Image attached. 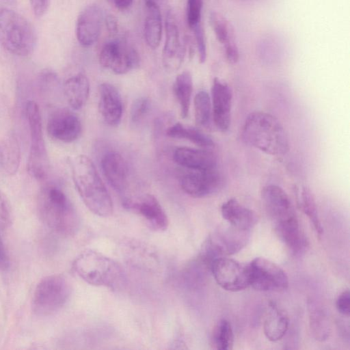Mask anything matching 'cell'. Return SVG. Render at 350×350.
<instances>
[{
  "instance_id": "obj_1",
  "label": "cell",
  "mask_w": 350,
  "mask_h": 350,
  "mask_svg": "<svg viewBox=\"0 0 350 350\" xmlns=\"http://www.w3.org/2000/svg\"><path fill=\"white\" fill-rule=\"evenodd\" d=\"M261 197L277 235L293 252L305 246V239L291 200L280 187L269 185L263 187Z\"/></svg>"
},
{
  "instance_id": "obj_2",
  "label": "cell",
  "mask_w": 350,
  "mask_h": 350,
  "mask_svg": "<svg viewBox=\"0 0 350 350\" xmlns=\"http://www.w3.org/2000/svg\"><path fill=\"white\" fill-rule=\"evenodd\" d=\"M70 167L75 187L87 208L98 216H110L113 202L92 160L77 155L71 160Z\"/></svg>"
},
{
  "instance_id": "obj_3",
  "label": "cell",
  "mask_w": 350,
  "mask_h": 350,
  "mask_svg": "<svg viewBox=\"0 0 350 350\" xmlns=\"http://www.w3.org/2000/svg\"><path fill=\"white\" fill-rule=\"evenodd\" d=\"M243 141L250 146L273 156H283L289 150L287 133L273 115L255 111L247 116L242 129Z\"/></svg>"
},
{
  "instance_id": "obj_4",
  "label": "cell",
  "mask_w": 350,
  "mask_h": 350,
  "mask_svg": "<svg viewBox=\"0 0 350 350\" xmlns=\"http://www.w3.org/2000/svg\"><path fill=\"white\" fill-rule=\"evenodd\" d=\"M38 209L43 222L56 233L72 236L79 228V218L64 192L54 185L43 187L38 194Z\"/></svg>"
},
{
  "instance_id": "obj_5",
  "label": "cell",
  "mask_w": 350,
  "mask_h": 350,
  "mask_svg": "<svg viewBox=\"0 0 350 350\" xmlns=\"http://www.w3.org/2000/svg\"><path fill=\"white\" fill-rule=\"evenodd\" d=\"M72 267L80 278L91 285L117 291L126 282L122 267L114 260L95 250L82 252L74 260Z\"/></svg>"
},
{
  "instance_id": "obj_6",
  "label": "cell",
  "mask_w": 350,
  "mask_h": 350,
  "mask_svg": "<svg viewBox=\"0 0 350 350\" xmlns=\"http://www.w3.org/2000/svg\"><path fill=\"white\" fill-rule=\"evenodd\" d=\"M37 35L32 24L19 13L0 8V44L10 53L27 57L34 51Z\"/></svg>"
},
{
  "instance_id": "obj_7",
  "label": "cell",
  "mask_w": 350,
  "mask_h": 350,
  "mask_svg": "<svg viewBox=\"0 0 350 350\" xmlns=\"http://www.w3.org/2000/svg\"><path fill=\"white\" fill-rule=\"evenodd\" d=\"M25 111L31 140L27 170L32 178L41 180L46 177L49 170L41 113L39 106L33 100L27 103Z\"/></svg>"
},
{
  "instance_id": "obj_8",
  "label": "cell",
  "mask_w": 350,
  "mask_h": 350,
  "mask_svg": "<svg viewBox=\"0 0 350 350\" xmlns=\"http://www.w3.org/2000/svg\"><path fill=\"white\" fill-rule=\"evenodd\" d=\"M70 292V284L64 276H46L35 288L31 301L32 311L38 316L53 314L65 305Z\"/></svg>"
},
{
  "instance_id": "obj_9",
  "label": "cell",
  "mask_w": 350,
  "mask_h": 350,
  "mask_svg": "<svg viewBox=\"0 0 350 350\" xmlns=\"http://www.w3.org/2000/svg\"><path fill=\"white\" fill-rule=\"evenodd\" d=\"M248 232L230 225L219 228L204 242L200 254L201 262L209 269L215 259L237 253L246 245Z\"/></svg>"
},
{
  "instance_id": "obj_10",
  "label": "cell",
  "mask_w": 350,
  "mask_h": 350,
  "mask_svg": "<svg viewBox=\"0 0 350 350\" xmlns=\"http://www.w3.org/2000/svg\"><path fill=\"white\" fill-rule=\"evenodd\" d=\"M250 286L260 291H280L288 286L285 271L275 262L262 257L253 259L248 265Z\"/></svg>"
},
{
  "instance_id": "obj_11",
  "label": "cell",
  "mask_w": 350,
  "mask_h": 350,
  "mask_svg": "<svg viewBox=\"0 0 350 350\" xmlns=\"http://www.w3.org/2000/svg\"><path fill=\"white\" fill-rule=\"evenodd\" d=\"M100 64L117 75L126 74L139 66L137 51L121 40H111L102 47L99 54Z\"/></svg>"
},
{
  "instance_id": "obj_12",
  "label": "cell",
  "mask_w": 350,
  "mask_h": 350,
  "mask_svg": "<svg viewBox=\"0 0 350 350\" xmlns=\"http://www.w3.org/2000/svg\"><path fill=\"white\" fill-rule=\"evenodd\" d=\"M209 269L218 285L226 291L237 292L250 286L248 265L223 256L215 259Z\"/></svg>"
},
{
  "instance_id": "obj_13",
  "label": "cell",
  "mask_w": 350,
  "mask_h": 350,
  "mask_svg": "<svg viewBox=\"0 0 350 350\" xmlns=\"http://www.w3.org/2000/svg\"><path fill=\"white\" fill-rule=\"evenodd\" d=\"M186 53L184 38L173 12L169 11L165 19V40L162 53L163 66L176 71L182 65Z\"/></svg>"
},
{
  "instance_id": "obj_14",
  "label": "cell",
  "mask_w": 350,
  "mask_h": 350,
  "mask_svg": "<svg viewBox=\"0 0 350 350\" xmlns=\"http://www.w3.org/2000/svg\"><path fill=\"white\" fill-rule=\"evenodd\" d=\"M222 184V176L217 168L189 170L180 180L183 190L193 198H204L212 195L221 187Z\"/></svg>"
},
{
  "instance_id": "obj_15",
  "label": "cell",
  "mask_w": 350,
  "mask_h": 350,
  "mask_svg": "<svg viewBox=\"0 0 350 350\" xmlns=\"http://www.w3.org/2000/svg\"><path fill=\"white\" fill-rule=\"evenodd\" d=\"M123 206L140 215L150 229L162 232L167 228V217L153 195L146 194L137 200L125 199Z\"/></svg>"
},
{
  "instance_id": "obj_16",
  "label": "cell",
  "mask_w": 350,
  "mask_h": 350,
  "mask_svg": "<svg viewBox=\"0 0 350 350\" xmlns=\"http://www.w3.org/2000/svg\"><path fill=\"white\" fill-rule=\"evenodd\" d=\"M81 124L77 116L67 109H59L49 118L46 131L53 139L70 143L79 138Z\"/></svg>"
},
{
  "instance_id": "obj_17",
  "label": "cell",
  "mask_w": 350,
  "mask_h": 350,
  "mask_svg": "<svg viewBox=\"0 0 350 350\" xmlns=\"http://www.w3.org/2000/svg\"><path fill=\"white\" fill-rule=\"evenodd\" d=\"M212 118L221 131L228 130L231 122L232 93L224 81L215 78L211 88Z\"/></svg>"
},
{
  "instance_id": "obj_18",
  "label": "cell",
  "mask_w": 350,
  "mask_h": 350,
  "mask_svg": "<svg viewBox=\"0 0 350 350\" xmlns=\"http://www.w3.org/2000/svg\"><path fill=\"white\" fill-rule=\"evenodd\" d=\"M102 9L96 4L85 7L78 16L76 36L78 42L84 47L94 44L98 40L103 21Z\"/></svg>"
},
{
  "instance_id": "obj_19",
  "label": "cell",
  "mask_w": 350,
  "mask_h": 350,
  "mask_svg": "<svg viewBox=\"0 0 350 350\" xmlns=\"http://www.w3.org/2000/svg\"><path fill=\"white\" fill-rule=\"evenodd\" d=\"M98 111L103 120L109 126H117L122 116V101L118 90L113 85L103 83L99 85Z\"/></svg>"
},
{
  "instance_id": "obj_20",
  "label": "cell",
  "mask_w": 350,
  "mask_h": 350,
  "mask_svg": "<svg viewBox=\"0 0 350 350\" xmlns=\"http://www.w3.org/2000/svg\"><path fill=\"white\" fill-rule=\"evenodd\" d=\"M173 158L178 165L189 170L217 168L216 156L208 150L179 147L175 150Z\"/></svg>"
},
{
  "instance_id": "obj_21",
  "label": "cell",
  "mask_w": 350,
  "mask_h": 350,
  "mask_svg": "<svg viewBox=\"0 0 350 350\" xmlns=\"http://www.w3.org/2000/svg\"><path fill=\"white\" fill-rule=\"evenodd\" d=\"M103 173L110 185L118 192L126 189L128 182V166L122 156L116 152L106 153L101 160Z\"/></svg>"
},
{
  "instance_id": "obj_22",
  "label": "cell",
  "mask_w": 350,
  "mask_h": 350,
  "mask_svg": "<svg viewBox=\"0 0 350 350\" xmlns=\"http://www.w3.org/2000/svg\"><path fill=\"white\" fill-rule=\"evenodd\" d=\"M221 213L230 226L244 231H250L258 221L256 213L240 204L236 198L225 202L221 207Z\"/></svg>"
},
{
  "instance_id": "obj_23",
  "label": "cell",
  "mask_w": 350,
  "mask_h": 350,
  "mask_svg": "<svg viewBox=\"0 0 350 350\" xmlns=\"http://www.w3.org/2000/svg\"><path fill=\"white\" fill-rule=\"evenodd\" d=\"M63 90L69 105L73 109L78 110L85 104L89 97V80L83 74H77L64 82Z\"/></svg>"
},
{
  "instance_id": "obj_24",
  "label": "cell",
  "mask_w": 350,
  "mask_h": 350,
  "mask_svg": "<svg viewBox=\"0 0 350 350\" xmlns=\"http://www.w3.org/2000/svg\"><path fill=\"white\" fill-rule=\"evenodd\" d=\"M265 336L275 342L285 335L288 327V319L273 302H270L263 325Z\"/></svg>"
},
{
  "instance_id": "obj_25",
  "label": "cell",
  "mask_w": 350,
  "mask_h": 350,
  "mask_svg": "<svg viewBox=\"0 0 350 350\" xmlns=\"http://www.w3.org/2000/svg\"><path fill=\"white\" fill-rule=\"evenodd\" d=\"M21 161V148L14 133L9 134L0 146V165L8 175L15 174Z\"/></svg>"
},
{
  "instance_id": "obj_26",
  "label": "cell",
  "mask_w": 350,
  "mask_h": 350,
  "mask_svg": "<svg viewBox=\"0 0 350 350\" xmlns=\"http://www.w3.org/2000/svg\"><path fill=\"white\" fill-rule=\"evenodd\" d=\"M144 34L147 45L152 49L159 47L162 36V19L159 5H146Z\"/></svg>"
},
{
  "instance_id": "obj_27",
  "label": "cell",
  "mask_w": 350,
  "mask_h": 350,
  "mask_svg": "<svg viewBox=\"0 0 350 350\" xmlns=\"http://www.w3.org/2000/svg\"><path fill=\"white\" fill-rule=\"evenodd\" d=\"M166 134L172 138L187 139L202 148H211L214 146V142L208 135L196 128L185 126L180 122L170 126Z\"/></svg>"
},
{
  "instance_id": "obj_28",
  "label": "cell",
  "mask_w": 350,
  "mask_h": 350,
  "mask_svg": "<svg viewBox=\"0 0 350 350\" xmlns=\"http://www.w3.org/2000/svg\"><path fill=\"white\" fill-rule=\"evenodd\" d=\"M173 90L179 103L180 116L187 117L193 92L192 77L189 72L184 71L178 75L174 83Z\"/></svg>"
},
{
  "instance_id": "obj_29",
  "label": "cell",
  "mask_w": 350,
  "mask_h": 350,
  "mask_svg": "<svg viewBox=\"0 0 350 350\" xmlns=\"http://www.w3.org/2000/svg\"><path fill=\"white\" fill-rule=\"evenodd\" d=\"M194 116L197 125L208 126L212 118L211 100L208 94L201 90L194 98Z\"/></svg>"
},
{
  "instance_id": "obj_30",
  "label": "cell",
  "mask_w": 350,
  "mask_h": 350,
  "mask_svg": "<svg viewBox=\"0 0 350 350\" xmlns=\"http://www.w3.org/2000/svg\"><path fill=\"white\" fill-rule=\"evenodd\" d=\"M300 204L317 233L321 235L323 229L319 217L316 201L312 191L307 187H304L301 189Z\"/></svg>"
},
{
  "instance_id": "obj_31",
  "label": "cell",
  "mask_w": 350,
  "mask_h": 350,
  "mask_svg": "<svg viewBox=\"0 0 350 350\" xmlns=\"http://www.w3.org/2000/svg\"><path fill=\"white\" fill-rule=\"evenodd\" d=\"M310 325L311 330L317 340H324L329 334V326L323 311L313 305L309 306Z\"/></svg>"
},
{
  "instance_id": "obj_32",
  "label": "cell",
  "mask_w": 350,
  "mask_h": 350,
  "mask_svg": "<svg viewBox=\"0 0 350 350\" xmlns=\"http://www.w3.org/2000/svg\"><path fill=\"white\" fill-rule=\"evenodd\" d=\"M213 345L219 350H230L234 342L233 332L229 321L220 320L213 332Z\"/></svg>"
},
{
  "instance_id": "obj_33",
  "label": "cell",
  "mask_w": 350,
  "mask_h": 350,
  "mask_svg": "<svg viewBox=\"0 0 350 350\" xmlns=\"http://www.w3.org/2000/svg\"><path fill=\"white\" fill-rule=\"evenodd\" d=\"M211 23L215 36L221 44L225 45L233 40L231 38L228 24L223 18L213 14L211 16Z\"/></svg>"
},
{
  "instance_id": "obj_34",
  "label": "cell",
  "mask_w": 350,
  "mask_h": 350,
  "mask_svg": "<svg viewBox=\"0 0 350 350\" xmlns=\"http://www.w3.org/2000/svg\"><path fill=\"white\" fill-rule=\"evenodd\" d=\"M203 0L187 1V21L191 29L201 24Z\"/></svg>"
},
{
  "instance_id": "obj_35",
  "label": "cell",
  "mask_w": 350,
  "mask_h": 350,
  "mask_svg": "<svg viewBox=\"0 0 350 350\" xmlns=\"http://www.w3.org/2000/svg\"><path fill=\"white\" fill-rule=\"evenodd\" d=\"M149 100L146 97L135 99L131 108V120L133 122H139L147 113L149 109Z\"/></svg>"
},
{
  "instance_id": "obj_36",
  "label": "cell",
  "mask_w": 350,
  "mask_h": 350,
  "mask_svg": "<svg viewBox=\"0 0 350 350\" xmlns=\"http://www.w3.org/2000/svg\"><path fill=\"white\" fill-rule=\"evenodd\" d=\"M12 221V211L6 196L0 190V228H7Z\"/></svg>"
},
{
  "instance_id": "obj_37",
  "label": "cell",
  "mask_w": 350,
  "mask_h": 350,
  "mask_svg": "<svg viewBox=\"0 0 350 350\" xmlns=\"http://www.w3.org/2000/svg\"><path fill=\"white\" fill-rule=\"evenodd\" d=\"M191 30L194 33L200 62L204 63L206 59V46L204 29L200 24L193 28Z\"/></svg>"
},
{
  "instance_id": "obj_38",
  "label": "cell",
  "mask_w": 350,
  "mask_h": 350,
  "mask_svg": "<svg viewBox=\"0 0 350 350\" xmlns=\"http://www.w3.org/2000/svg\"><path fill=\"white\" fill-rule=\"evenodd\" d=\"M336 306L338 311L345 315L350 314V293L349 290L344 291L338 297L336 301Z\"/></svg>"
},
{
  "instance_id": "obj_39",
  "label": "cell",
  "mask_w": 350,
  "mask_h": 350,
  "mask_svg": "<svg viewBox=\"0 0 350 350\" xmlns=\"http://www.w3.org/2000/svg\"><path fill=\"white\" fill-rule=\"evenodd\" d=\"M31 9L37 17L45 14L50 5L51 0H29Z\"/></svg>"
},
{
  "instance_id": "obj_40",
  "label": "cell",
  "mask_w": 350,
  "mask_h": 350,
  "mask_svg": "<svg viewBox=\"0 0 350 350\" xmlns=\"http://www.w3.org/2000/svg\"><path fill=\"white\" fill-rule=\"evenodd\" d=\"M225 53L227 60L230 64H235L239 58L238 48L233 40L225 44Z\"/></svg>"
},
{
  "instance_id": "obj_41",
  "label": "cell",
  "mask_w": 350,
  "mask_h": 350,
  "mask_svg": "<svg viewBox=\"0 0 350 350\" xmlns=\"http://www.w3.org/2000/svg\"><path fill=\"white\" fill-rule=\"evenodd\" d=\"M105 26L108 32L114 35L118 31V23L117 18L112 14H108L105 19Z\"/></svg>"
},
{
  "instance_id": "obj_42",
  "label": "cell",
  "mask_w": 350,
  "mask_h": 350,
  "mask_svg": "<svg viewBox=\"0 0 350 350\" xmlns=\"http://www.w3.org/2000/svg\"><path fill=\"white\" fill-rule=\"evenodd\" d=\"M10 267V260L4 244L0 238V271H5Z\"/></svg>"
},
{
  "instance_id": "obj_43",
  "label": "cell",
  "mask_w": 350,
  "mask_h": 350,
  "mask_svg": "<svg viewBox=\"0 0 350 350\" xmlns=\"http://www.w3.org/2000/svg\"><path fill=\"white\" fill-rule=\"evenodd\" d=\"M107 1L116 9L124 11L133 5L134 0H107Z\"/></svg>"
},
{
  "instance_id": "obj_44",
  "label": "cell",
  "mask_w": 350,
  "mask_h": 350,
  "mask_svg": "<svg viewBox=\"0 0 350 350\" xmlns=\"http://www.w3.org/2000/svg\"><path fill=\"white\" fill-rule=\"evenodd\" d=\"M161 0H144L145 4L146 5H150V4H155L159 5Z\"/></svg>"
}]
</instances>
